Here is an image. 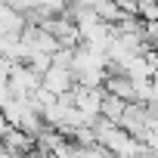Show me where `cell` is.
I'll return each mask as SVG.
<instances>
[{"label": "cell", "instance_id": "277c9868", "mask_svg": "<svg viewBox=\"0 0 158 158\" xmlns=\"http://www.w3.org/2000/svg\"><path fill=\"white\" fill-rule=\"evenodd\" d=\"M28 28V19H25V13L22 10H16V6H0V34H22Z\"/></svg>", "mask_w": 158, "mask_h": 158}, {"label": "cell", "instance_id": "3957f363", "mask_svg": "<svg viewBox=\"0 0 158 158\" xmlns=\"http://www.w3.org/2000/svg\"><path fill=\"white\" fill-rule=\"evenodd\" d=\"M44 87H47V90H53L56 96H62V93L74 90V87H77L74 71H71V68H59V65H53V68L44 74Z\"/></svg>", "mask_w": 158, "mask_h": 158}, {"label": "cell", "instance_id": "8992f818", "mask_svg": "<svg viewBox=\"0 0 158 158\" xmlns=\"http://www.w3.org/2000/svg\"><path fill=\"white\" fill-rule=\"evenodd\" d=\"M124 112H127V99H121V96H115V93H106V102H102V115H106L109 121H118V124H121Z\"/></svg>", "mask_w": 158, "mask_h": 158}, {"label": "cell", "instance_id": "7a4b0ae2", "mask_svg": "<svg viewBox=\"0 0 158 158\" xmlns=\"http://www.w3.org/2000/svg\"><path fill=\"white\" fill-rule=\"evenodd\" d=\"M3 149H10V152L19 155V158H31V155L37 152V136H31V133H25L22 127L3 121Z\"/></svg>", "mask_w": 158, "mask_h": 158}, {"label": "cell", "instance_id": "6da1fadb", "mask_svg": "<svg viewBox=\"0 0 158 158\" xmlns=\"http://www.w3.org/2000/svg\"><path fill=\"white\" fill-rule=\"evenodd\" d=\"M6 84L13 87V93L16 96H31L34 90H40L44 87V74L40 71H34L28 62H16V68H13V74L6 77Z\"/></svg>", "mask_w": 158, "mask_h": 158}, {"label": "cell", "instance_id": "5b68a950", "mask_svg": "<svg viewBox=\"0 0 158 158\" xmlns=\"http://www.w3.org/2000/svg\"><path fill=\"white\" fill-rule=\"evenodd\" d=\"M106 90L127 99V102H136V87H133V77L130 74H109L106 77Z\"/></svg>", "mask_w": 158, "mask_h": 158}]
</instances>
